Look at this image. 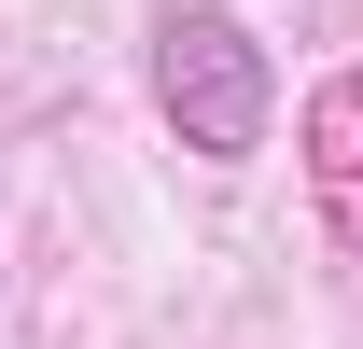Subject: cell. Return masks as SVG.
I'll list each match as a JSON object with an SVG mask.
<instances>
[{"label": "cell", "instance_id": "1", "mask_svg": "<svg viewBox=\"0 0 363 349\" xmlns=\"http://www.w3.org/2000/svg\"><path fill=\"white\" fill-rule=\"evenodd\" d=\"M154 112H168V140L210 154V168L266 154L279 70H266V43H252V14H224V0H168V14H154Z\"/></svg>", "mask_w": 363, "mask_h": 349}, {"label": "cell", "instance_id": "2", "mask_svg": "<svg viewBox=\"0 0 363 349\" xmlns=\"http://www.w3.org/2000/svg\"><path fill=\"white\" fill-rule=\"evenodd\" d=\"M294 154H308L321 223L363 252V70H321V84H308V112H294Z\"/></svg>", "mask_w": 363, "mask_h": 349}]
</instances>
